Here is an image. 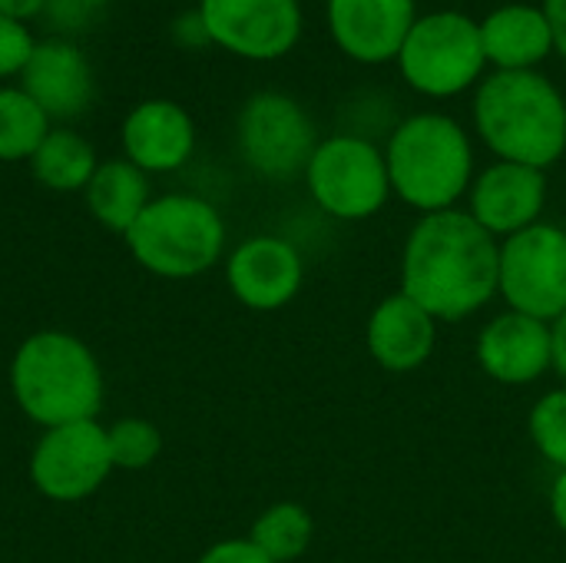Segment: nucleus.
Segmentation results:
<instances>
[{"label":"nucleus","mask_w":566,"mask_h":563,"mask_svg":"<svg viewBox=\"0 0 566 563\" xmlns=\"http://www.w3.org/2000/svg\"><path fill=\"white\" fill-rule=\"evenodd\" d=\"M415 20V0H328L332 40L358 63L398 60Z\"/></svg>","instance_id":"nucleus-15"},{"label":"nucleus","mask_w":566,"mask_h":563,"mask_svg":"<svg viewBox=\"0 0 566 563\" xmlns=\"http://www.w3.org/2000/svg\"><path fill=\"white\" fill-rule=\"evenodd\" d=\"M83 192H86L90 216L116 236H126L133 229V222L143 216V209L153 202L146 173L139 166H133L129 159L99 163V169L93 173V179Z\"/></svg>","instance_id":"nucleus-20"},{"label":"nucleus","mask_w":566,"mask_h":563,"mask_svg":"<svg viewBox=\"0 0 566 563\" xmlns=\"http://www.w3.org/2000/svg\"><path fill=\"white\" fill-rule=\"evenodd\" d=\"M172 37H176L179 46H206V43H212L199 10H196V13H182V17L172 23Z\"/></svg>","instance_id":"nucleus-29"},{"label":"nucleus","mask_w":566,"mask_h":563,"mask_svg":"<svg viewBox=\"0 0 566 563\" xmlns=\"http://www.w3.org/2000/svg\"><path fill=\"white\" fill-rule=\"evenodd\" d=\"M106 10H109V0H46L40 20L53 33H60V40H66L103 23Z\"/></svg>","instance_id":"nucleus-26"},{"label":"nucleus","mask_w":566,"mask_h":563,"mask_svg":"<svg viewBox=\"0 0 566 563\" xmlns=\"http://www.w3.org/2000/svg\"><path fill=\"white\" fill-rule=\"evenodd\" d=\"M196 563H275L269 561L249 538H229V541H219L212 548L202 551V557Z\"/></svg>","instance_id":"nucleus-28"},{"label":"nucleus","mask_w":566,"mask_h":563,"mask_svg":"<svg viewBox=\"0 0 566 563\" xmlns=\"http://www.w3.org/2000/svg\"><path fill=\"white\" fill-rule=\"evenodd\" d=\"M551 518H554L557 531L566 538V471H557V478L551 484Z\"/></svg>","instance_id":"nucleus-31"},{"label":"nucleus","mask_w":566,"mask_h":563,"mask_svg":"<svg viewBox=\"0 0 566 563\" xmlns=\"http://www.w3.org/2000/svg\"><path fill=\"white\" fill-rule=\"evenodd\" d=\"M481 27L461 10H438L418 17L401 53L398 70L405 83L424 96L448 100L471 90L484 73Z\"/></svg>","instance_id":"nucleus-6"},{"label":"nucleus","mask_w":566,"mask_h":563,"mask_svg":"<svg viewBox=\"0 0 566 563\" xmlns=\"http://www.w3.org/2000/svg\"><path fill=\"white\" fill-rule=\"evenodd\" d=\"M33 46L36 43H33L27 23L10 20V17H0V80H7L13 73H23Z\"/></svg>","instance_id":"nucleus-27"},{"label":"nucleus","mask_w":566,"mask_h":563,"mask_svg":"<svg viewBox=\"0 0 566 563\" xmlns=\"http://www.w3.org/2000/svg\"><path fill=\"white\" fill-rule=\"evenodd\" d=\"M10 395L17 408L46 428L93 421L103 408V368L93 348L70 332H33L10 358Z\"/></svg>","instance_id":"nucleus-3"},{"label":"nucleus","mask_w":566,"mask_h":563,"mask_svg":"<svg viewBox=\"0 0 566 563\" xmlns=\"http://www.w3.org/2000/svg\"><path fill=\"white\" fill-rule=\"evenodd\" d=\"M544 13L554 33V53L566 60V0H544Z\"/></svg>","instance_id":"nucleus-30"},{"label":"nucleus","mask_w":566,"mask_h":563,"mask_svg":"<svg viewBox=\"0 0 566 563\" xmlns=\"http://www.w3.org/2000/svg\"><path fill=\"white\" fill-rule=\"evenodd\" d=\"M365 348L378 368L391 375H411L424 368L438 348V319L398 289L371 309Z\"/></svg>","instance_id":"nucleus-16"},{"label":"nucleus","mask_w":566,"mask_h":563,"mask_svg":"<svg viewBox=\"0 0 566 563\" xmlns=\"http://www.w3.org/2000/svg\"><path fill=\"white\" fill-rule=\"evenodd\" d=\"M249 541L275 563L302 561L315 541V521L308 508L298 501H275L269 504L249 531Z\"/></svg>","instance_id":"nucleus-22"},{"label":"nucleus","mask_w":566,"mask_h":563,"mask_svg":"<svg viewBox=\"0 0 566 563\" xmlns=\"http://www.w3.org/2000/svg\"><path fill=\"white\" fill-rule=\"evenodd\" d=\"M305 186L325 216L342 222L371 219L391 199L385 149L358 133L328 136L305 169Z\"/></svg>","instance_id":"nucleus-7"},{"label":"nucleus","mask_w":566,"mask_h":563,"mask_svg":"<svg viewBox=\"0 0 566 563\" xmlns=\"http://www.w3.org/2000/svg\"><path fill=\"white\" fill-rule=\"evenodd\" d=\"M50 133V116L13 86H0V163H20L36 153Z\"/></svg>","instance_id":"nucleus-23"},{"label":"nucleus","mask_w":566,"mask_h":563,"mask_svg":"<svg viewBox=\"0 0 566 563\" xmlns=\"http://www.w3.org/2000/svg\"><path fill=\"white\" fill-rule=\"evenodd\" d=\"M547 206V173L521 163H491L468 192V212L497 242L541 222Z\"/></svg>","instance_id":"nucleus-13"},{"label":"nucleus","mask_w":566,"mask_h":563,"mask_svg":"<svg viewBox=\"0 0 566 563\" xmlns=\"http://www.w3.org/2000/svg\"><path fill=\"white\" fill-rule=\"evenodd\" d=\"M20 76H23L20 90L50 119H73L93 100V70L86 53L73 40L50 37L36 43Z\"/></svg>","instance_id":"nucleus-17"},{"label":"nucleus","mask_w":566,"mask_h":563,"mask_svg":"<svg viewBox=\"0 0 566 563\" xmlns=\"http://www.w3.org/2000/svg\"><path fill=\"white\" fill-rule=\"evenodd\" d=\"M391 196L421 216L458 209L474 183V146L448 113H415L395 126L385 146Z\"/></svg>","instance_id":"nucleus-4"},{"label":"nucleus","mask_w":566,"mask_h":563,"mask_svg":"<svg viewBox=\"0 0 566 563\" xmlns=\"http://www.w3.org/2000/svg\"><path fill=\"white\" fill-rule=\"evenodd\" d=\"M497 295L511 312L557 322L566 312V229L537 222L501 242Z\"/></svg>","instance_id":"nucleus-9"},{"label":"nucleus","mask_w":566,"mask_h":563,"mask_svg":"<svg viewBox=\"0 0 566 563\" xmlns=\"http://www.w3.org/2000/svg\"><path fill=\"white\" fill-rule=\"evenodd\" d=\"M129 256L156 279L186 282L219 265L226 252V222L202 196H156L123 236Z\"/></svg>","instance_id":"nucleus-5"},{"label":"nucleus","mask_w":566,"mask_h":563,"mask_svg":"<svg viewBox=\"0 0 566 563\" xmlns=\"http://www.w3.org/2000/svg\"><path fill=\"white\" fill-rule=\"evenodd\" d=\"M33 179L53 192H80L99 169L96 149L73 129H50L30 156Z\"/></svg>","instance_id":"nucleus-21"},{"label":"nucleus","mask_w":566,"mask_h":563,"mask_svg":"<svg viewBox=\"0 0 566 563\" xmlns=\"http://www.w3.org/2000/svg\"><path fill=\"white\" fill-rule=\"evenodd\" d=\"M474 358H478V368L497 385H507V388L534 385L554 368L551 325L507 309L478 332Z\"/></svg>","instance_id":"nucleus-14"},{"label":"nucleus","mask_w":566,"mask_h":563,"mask_svg":"<svg viewBox=\"0 0 566 563\" xmlns=\"http://www.w3.org/2000/svg\"><path fill=\"white\" fill-rule=\"evenodd\" d=\"M209 40L245 60H279L302 37L298 0H202Z\"/></svg>","instance_id":"nucleus-11"},{"label":"nucleus","mask_w":566,"mask_h":563,"mask_svg":"<svg viewBox=\"0 0 566 563\" xmlns=\"http://www.w3.org/2000/svg\"><path fill=\"white\" fill-rule=\"evenodd\" d=\"M501 242L468 209L421 216L401 249V292L438 322H464L497 295Z\"/></svg>","instance_id":"nucleus-1"},{"label":"nucleus","mask_w":566,"mask_h":563,"mask_svg":"<svg viewBox=\"0 0 566 563\" xmlns=\"http://www.w3.org/2000/svg\"><path fill=\"white\" fill-rule=\"evenodd\" d=\"M43 3L46 0H0V17H10V20H30V17H40L43 13Z\"/></svg>","instance_id":"nucleus-32"},{"label":"nucleus","mask_w":566,"mask_h":563,"mask_svg":"<svg viewBox=\"0 0 566 563\" xmlns=\"http://www.w3.org/2000/svg\"><path fill=\"white\" fill-rule=\"evenodd\" d=\"M527 435L547 465L566 471V385L541 395L527 415Z\"/></svg>","instance_id":"nucleus-25"},{"label":"nucleus","mask_w":566,"mask_h":563,"mask_svg":"<svg viewBox=\"0 0 566 563\" xmlns=\"http://www.w3.org/2000/svg\"><path fill=\"white\" fill-rule=\"evenodd\" d=\"M196 3H202V0H196Z\"/></svg>","instance_id":"nucleus-34"},{"label":"nucleus","mask_w":566,"mask_h":563,"mask_svg":"<svg viewBox=\"0 0 566 563\" xmlns=\"http://www.w3.org/2000/svg\"><path fill=\"white\" fill-rule=\"evenodd\" d=\"M226 285L252 312H279L305 285V259L282 236H252L226 259Z\"/></svg>","instance_id":"nucleus-12"},{"label":"nucleus","mask_w":566,"mask_h":563,"mask_svg":"<svg viewBox=\"0 0 566 563\" xmlns=\"http://www.w3.org/2000/svg\"><path fill=\"white\" fill-rule=\"evenodd\" d=\"M478 27L484 60L494 70H534L554 53V33L544 7L504 3L478 20Z\"/></svg>","instance_id":"nucleus-19"},{"label":"nucleus","mask_w":566,"mask_h":563,"mask_svg":"<svg viewBox=\"0 0 566 563\" xmlns=\"http://www.w3.org/2000/svg\"><path fill=\"white\" fill-rule=\"evenodd\" d=\"M474 126L504 159L551 169L566 153L564 93L537 70H494L474 93Z\"/></svg>","instance_id":"nucleus-2"},{"label":"nucleus","mask_w":566,"mask_h":563,"mask_svg":"<svg viewBox=\"0 0 566 563\" xmlns=\"http://www.w3.org/2000/svg\"><path fill=\"white\" fill-rule=\"evenodd\" d=\"M551 335H554V372L566 385V312L557 322H551Z\"/></svg>","instance_id":"nucleus-33"},{"label":"nucleus","mask_w":566,"mask_h":563,"mask_svg":"<svg viewBox=\"0 0 566 563\" xmlns=\"http://www.w3.org/2000/svg\"><path fill=\"white\" fill-rule=\"evenodd\" d=\"M106 445H109L113 471H143L156 465L163 451V435L149 418H119L106 425Z\"/></svg>","instance_id":"nucleus-24"},{"label":"nucleus","mask_w":566,"mask_h":563,"mask_svg":"<svg viewBox=\"0 0 566 563\" xmlns=\"http://www.w3.org/2000/svg\"><path fill=\"white\" fill-rule=\"evenodd\" d=\"M123 149L146 176L182 169L196 149V123L172 100H146L123 119Z\"/></svg>","instance_id":"nucleus-18"},{"label":"nucleus","mask_w":566,"mask_h":563,"mask_svg":"<svg viewBox=\"0 0 566 563\" xmlns=\"http://www.w3.org/2000/svg\"><path fill=\"white\" fill-rule=\"evenodd\" d=\"M235 139L245 166L275 183L305 176L322 143L308 110L275 90H262L245 100L235 119Z\"/></svg>","instance_id":"nucleus-8"},{"label":"nucleus","mask_w":566,"mask_h":563,"mask_svg":"<svg viewBox=\"0 0 566 563\" xmlns=\"http://www.w3.org/2000/svg\"><path fill=\"white\" fill-rule=\"evenodd\" d=\"M113 475L106 428L93 421H73L46 428L30 451L33 488L56 504H76L96 494Z\"/></svg>","instance_id":"nucleus-10"}]
</instances>
